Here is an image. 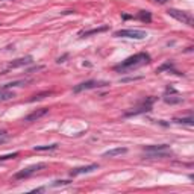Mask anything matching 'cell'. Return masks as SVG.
I'll use <instances>...</instances> for the list:
<instances>
[{"label": "cell", "mask_w": 194, "mask_h": 194, "mask_svg": "<svg viewBox=\"0 0 194 194\" xmlns=\"http://www.w3.org/2000/svg\"><path fill=\"white\" fill-rule=\"evenodd\" d=\"M149 62H150V56L147 53H137L134 56H129L127 59H125L121 64H118L115 70L117 71H129V70L138 69L141 65H146Z\"/></svg>", "instance_id": "obj_1"}, {"label": "cell", "mask_w": 194, "mask_h": 194, "mask_svg": "<svg viewBox=\"0 0 194 194\" xmlns=\"http://www.w3.org/2000/svg\"><path fill=\"white\" fill-rule=\"evenodd\" d=\"M168 15L173 17V18H176L177 21H181V23L187 24V26H190V27H193L194 26V20H193V15L190 14V12H185V11H179V9H168Z\"/></svg>", "instance_id": "obj_2"}, {"label": "cell", "mask_w": 194, "mask_h": 194, "mask_svg": "<svg viewBox=\"0 0 194 194\" xmlns=\"http://www.w3.org/2000/svg\"><path fill=\"white\" fill-rule=\"evenodd\" d=\"M114 36L117 38H132V40H144L147 34L144 31H138V29H121V31H117L114 32Z\"/></svg>", "instance_id": "obj_3"}, {"label": "cell", "mask_w": 194, "mask_h": 194, "mask_svg": "<svg viewBox=\"0 0 194 194\" xmlns=\"http://www.w3.org/2000/svg\"><path fill=\"white\" fill-rule=\"evenodd\" d=\"M44 168H46V164H35V165H31V167H27V168H23V170H20L18 173H15V174H14V179L18 181V179L31 177V176L35 174L36 171L44 170Z\"/></svg>", "instance_id": "obj_4"}, {"label": "cell", "mask_w": 194, "mask_h": 194, "mask_svg": "<svg viewBox=\"0 0 194 194\" xmlns=\"http://www.w3.org/2000/svg\"><path fill=\"white\" fill-rule=\"evenodd\" d=\"M108 82H100V80H87V82H82L79 85H76L73 88V92H80L85 91V90H91V88H99V87H106Z\"/></svg>", "instance_id": "obj_5"}, {"label": "cell", "mask_w": 194, "mask_h": 194, "mask_svg": "<svg viewBox=\"0 0 194 194\" xmlns=\"http://www.w3.org/2000/svg\"><path fill=\"white\" fill-rule=\"evenodd\" d=\"M99 165L97 164H91V165H85V167H78V168H73L70 171V176H79V174H83V173H91V171L97 170Z\"/></svg>", "instance_id": "obj_6"}, {"label": "cell", "mask_w": 194, "mask_h": 194, "mask_svg": "<svg viewBox=\"0 0 194 194\" xmlns=\"http://www.w3.org/2000/svg\"><path fill=\"white\" fill-rule=\"evenodd\" d=\"M47 112H49V109H47V108H41V109H36V111H34V112H31L29 115H26V117H24V121H36L38 118L44 117Z\"/></svg>", "instance_id": "obj_7"}, {"label": "cell", "mask_w": 194, "mask_h": 194, "mask_svg": "<svg viewBox=\"0 0 194 194\" xmlns=\"http://www.w3.org/2000/svg\"><path fill=\"white\" fill-rule=\"evenodd\" d=\"M29 64H32V58H31V56L18 58V59L12 61L11 64L8 65V69H18V67H24V65H29Z\"/></svg>", "instance_id": "obj_8"}, {"label": "cell", "mask_w": 194, "mask_h": 194, "mask_svg": "<svg viewBox=\"0 0 194 194\" xmlns=\"http://www.w3.org/2000/svg\"><path fill=\"white\" fill-rule=\"evenodd\" d=\"M149 111H152V105H146V103H143L141 106H138L135 109H132V111H127L126 112V117H130V115H138V114H144V112H149Z\"/></svg>", "instance_id": "obj_9"}, {"label": "cell", "mask_w": 194, "mask_h": 194, "mask_svg": "<svg viewBox=\"0 0 194 194\" xmlns=\"http://www.w3.org/2000/svg\"><path fill=\"white\" fill-rule=\"evenodd\" d=\"M108 29H109L108 26H100V27H94V29H90V31H82V32H79V36H80V38H85V36H91V35L106 32Z\"/></svg>", "instance_id": "obj_10"}, {"label": "cell", "mask_w": 194, "mask_h": 194, "mask_svg": "<svg viewBox=\"0 0 194 194\" xmlns=\"http://www.w3.org/2000/svg\"><path fill=\"white\" fill-rule=\"evenodd\" d=\"M126 152H127V149H126V147H117V149H111V150L105 152V153H103V156H105V158H115V156L125 155Z\"/></svg>", "instance_id": "obj_11"}, {"label": "cell", "mask_w": 194, "mask_h": 194, "mask_svg": "<svg viewBox=\"0 0 194 194\" xmlns=\"http://www.w3.org/2000/svg\"><path fill=\"white\" fill-rule=\"evenodd\" d=\"M15 97V94L9 90H6V88H2L0 90V100H11Z\"/></svg>", "instance_id": "obj_12"}, {"label": "cell", "mask_w": 194, "mask_h": 194, "mask_svg": "<svg viewBox=\"0 0 194 194\" xmlns=\"http://www.w3.org/2000/svg\"><path fill=\"white\" fill-rule=\"evenodd\" d=\"M168 147L167 144H159V146H144V152H161V150H165Z\"/></svg>", "instance_id": "obj_13"}, {"label": "cell", "mask_w": 194, "mask_h": 194, "mask_svg": "<svg viewBox=\"0 0 194 194\" xmlns=\"http://www.w3.org/2000/svg\"><path fill=\"white\" fill-rule=\"evenodd\" d=\"M31 80L29 79H24V80H15V82H9V83H6L3 88H6V90H9V88H14V87H21V85H26V83H29Z\"/></svg>", "instance_id": "obj_14"}, {"label": "cell", "mask_w": 194, "mask_h": 194, "mask_svg": "<svg viewBox=\"0 0 194 194\" xmlns=\"http://www.w3.org/2000/svg\"><path fill=\"white\" fill-rule=\"evenodd\" d=\"M52 94V91H44V92H40V94H35L32 96L31 99H29V102H38V100H43V99H46Z\"/></svg>", "instance_id": "obj_15"}, {"label": "cell", "mask_w": 194, "mask_h": 194, "mask_svg": "<svg viewBox=\"0 0 194 194\" xmlns=\"http://www.w3.org/2000/svg\"><path fill=\"white\" fill-rule=\"evenodd\" d=\"M58 146L59 144H47V146H35L34 150H38V152H46V150H55V149H58Z\"/></svg>", "instance_id": "obj_16"}, {"label": "cell", "mask_w": 194, "mask_h": 194, "mask_svg": "<svg viewBox=\"0 0 194 194\" xmlns=\"http://www.w3.org/2000/svg\"><path fill=\"white\" fill-rule=\"evenodd\" d=\"M138 18H140L141 21H144V23H150V21H152V15H150V12H147V11H141L138 14Z\"/></svg>", "instance_id": "obj_17"}, {"label": "cell", "mask_w": 194, "mask_h": 194, "mask_svg": "<svg viewBox=\"0 0 194 194\" xmlns=\"http://www.w3.org/2000/svg\"><path fill=\"white\" fill-rule=\"evenodd\" d=\"M164 102L165 103H170V105H174V103H181L182 102V97H174V96H167L165 99H164Z\"/></svg>", "instance_id": "obj_18"}, {"label": "cell", "mask_w": 194, "mask_h": 194, "mask_svg": "<svg viewBox=\"0 0 194 194\" xmlns=\"http://www.w3.org/2000/svg\"><path fill=\"white\" fill-rule=\"evenodd\" d=\"M174 121H176V123H182V125H193V123H194L193 117H187V118H176Z\"/></svg>", "instance_id": "obj_19"}, {"label": "cell", "mask_w": 194, "mask_h": 194, "mask_svg": "<svg viewBox=\"0 0 194 194\" xmlns=\"http://www.w3.org/2000/svg\"><path fill=\"white\" fill-rule=\"evenodd\" d=\"M173 67V64L171 62H165V64H162L159 69H156V73H161V71H164V70H170Z\"/></svg>", "instance_id": "obj_20"}, {"label": "cell", "mask_w": 194, "mask_h": 194, "mask_svg": "<svg viewBox=\"0 0 194 194\" xmlns=\"http://www.w3.org/2000/svg\"><path fill=\"white\" fill-rule=\"evenodd\" d=\"M15 156H18V153H17V152H14V153H9V155H2V156H0V161L12 159V158H15Z\"/></svg>", "instance_id": "obj_21"}, {"label": "cell", "mask_w": 194, "mask_h": 194, "mask_svg": "<svg viewBox=\"0 0 194 194\" xmlns=\"http://www.w3.org/2000/svg\"><path fill=\"white\" fill-rule=\"evenodd\" d=\"M70 181H56V182H53V187H58V185H69Z\"/></svg>", "instance_id": "obj_22"}, {"label": "cell", "mask_w": 194, "mask_h": 194, "mask_svg": "<svg viewBox=\"0 0 194 194\" xmlns=\"http://www.w3.org/2000/svg\"><path fill=\"white\" fill-rule=\"evenodd\" d=\"M141 79V76H138V78H126V79H121V82H132V80H140Z\"/></svg>", "instance_id": "obj_23"}, {"label": "cell", "mask_w": 194, "mask_h": 194, "mask_svg": "<svg viewBox=\"0 0 194 194\" xmlns=\"http://www.w3.org/2000/svg\"><path fill=\"white\" fill-rule=\"evenodd\" d=\"M6 137V132L5 130H0V138H5Z\"/></svg>", "instance_id": "obj_24"}, {"label": "cell", "mask_w": 194, "mask_h": 194, "mask_svg": "<svg viewBox=\"0 0 194 194\" xmlns=\"http://www.w3.org/2000/svg\"><path fill=\"white\" fill-rule=\"evenodd\" d=\"M65 58H67V55H64L62 58H59V59H58V62H64V59H65Z\"/></svg>", "instance_id": "obj_25"}, {"label": "cell", "mask_w": 194, "mask_h": 194, "mask_svg": "<svg viewBox=\"0 0 194 194\" xmlns=\"http://www.w3.org/2000/svg\"><path fill=\"white\" fill-rule=\"evenodd\" d=\"M6 138H8V137H5V138H0V144H3V143L6 141Z\"/></svg>", "instance_id": "obj_26"}, {"label": "cell", "mask_w": 194, "mask_h": 194, "mask_svg": "<svg viewBox=\"0 0 194 194\" xmlns=\"http://www.w3.org/2000/svg\"><path fill=\"white\" fill-rule=\"evenodd\" d=\"M156 3H167V0H155Z\"/></svg>", "instance_id": "obj_27"}]
</instances>
